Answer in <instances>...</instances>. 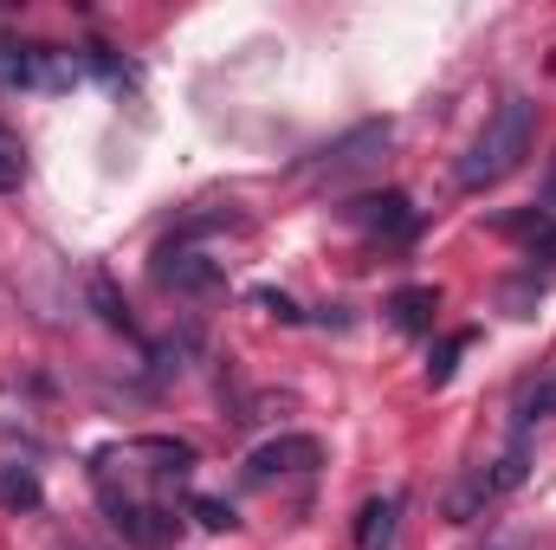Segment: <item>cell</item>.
<instances>
[{
  "instance_id": "obj_1",
  "label": "cell",
  "mask_w": 556,
  "mask_h": 550,
  "mask_svg": "<svg viewBox=\"0 0 556 550\" xmlns=\"http://www.w3.org/2000/svg\"><path fill=\"white\" fill-rule=\"evenodd\" d=\"M531 137H538V104L531 98H505L492 117H485V130L472 137V149L459 155V188H498L525 155H531Z\"/></svg>"
},
{
  "instance_id": "obj_2",
  "label": "cell",
  "mask_w": 556,
  "mask_h": 550,
  "mask_svg": "<svg viewBox=\"0 0 556 550\" xmlns=\"http://www.w3.org/2000/svg\"><path fill=\"white\" fill-rule=\"evenodd\" d=\"M91 59L78 52H59V46H26V39H0V85H20V91H59V85H78Z\"/></svg>"
},
{
  "instance_id": "obj_3",
  "label": "cell",
  "mask_w": 556,
  "mask_h": 550,
  "mask_svg": "<svg viewBox=\"0 0 556 550\" xmlns=\"http://www.w3.org/2000/svg\"><path fill=\"white\" fill-rule=\"evenodd\" d=\"M389 142H395V124H389V117H382V124H356L350 137H337L330 149H317V162H304L298 175H304V182H343V175L369 168Z\"/></svg>"
},
{
  "instance_id": "obj_4",
  "label": "cell",
  "mask_w": 556,
  "mask_h": 550,
  "mask_svg": "<svg viewBox=\"0 0 556 550\" xmlns=\"http://www.w3.org/2000/svg\"><path fill=\"white\" fill-rule=\"evenodd\" d=\"M104 505H111V525H117V538L137 550H168L181 538V518L168 512V505H155V499H117V492H104Z\"/></svg>"
},
{
  "instance_id": "obj_5",
  "label": "cell",
  "mask_w": 556,
  "mask_h": 550,
  "mask_svg": "<svg viewBox=\"0 0 556 550\" xmlns=\"http://www.w3.org/2000/svg\"><path fill=\"white\" fill-rule=\"evenodd\" d=\"M343 221H350V227H363V234H382V240H415V227H420L415 201H408L402 188H382V195L350 201V208H343Z\"/></svg>"
},
{
  "instance_id": "obj_6",
  "label": "cell",
  "mask_w": 556,
  "mask_h": 550,
  "mask_svg": "<svg viewBox=\"0 0 556 550\" xmlns=\"http://www.w3.org/2000/svg\"><path fill=\"white\" fill-rule=\"evenodd\" d=\"M324 460V447L311 440V434H278V440H266L253 460H247V479L253 486H273V479H291V473H311Z\"/></svg>"
},
{
  "instance_id": "obj_7",
  "label": "cell",
  "mask_w": 556,
  "mask_h": 550,
  "mask_svg": "<svg viewBox=\"0 0 556 550\" xmlns=\"http://www.w3.org/2000/svg\"><path fill=\"white\" fill-rule=\"evenodd\" d=\"M155 285L194 298V291H214V285H220V266H214L201 247H175V240H168V247L155 253Z\"/></svg>"
},
{
  "instance_id": "obj_8",
  "label": "cell",
  "mask_w": 556,
  "mask_h": 550,
  "mask_svg": "<svg viewBox=\"0 0 556 550\" xmlns=\"http://www.w3.org/2000/svg\"><path fill=\"white\" fill-rule=\"evenodd\" d=\"M525 479H531V427H518V434H511V447L492 460V473H485V492H492V499H505V492H518Z\"/></svg>"
},
{
  "instance_id": "obj_9",
  "label": "cell",
  "mask_w": 556,
  "mask_h": 550,
  "mask_svg": "<svg viewBox=\"0 0 556 550\" xmlns=\"http://www.w3.org/2000/svg\"><path fill=\"white\" fill-rule=\"evenodd\" d=\"M395 518H402V499H369L356 512V550H395Z\"/></svg>"
},
{
  "instance_id": "obj_10",
  "label": "cell",
  "mask_w": 556,
  "mask_h": 550,
  "mask_svg": "<svg viewBox=\"0 0 556 550\" xmlns=\"http://www.w3.org/2000/svg\"><path fill=\"white\" fill-rule=\"evenodd\" d=\"M46 505V486H39V473L33 466H13V460H0V512H39Z\"/></svg>"
},
{
  "instance_id": "obj_11",
  "label": "cell",
  "mask_w": 556,
  "mask_h": 550,
  "mask_svg": "<svg viewBox=\"0 0 556 550\" xmlns=\"http://www.w3.org/2000/svg\"><path fill=\"white\" fill-rule=\"evenodd\" d=\"M433 311H440V291H433V285H408V291L389 298V317H395L408 337H420V330L433 324Z\"/></svg>"
},
{
  "instance_id": "obj_12",
  "label": "cell",
  "mask_w": 556,
  "mask_h": 550,
  "mask_svg": "<svg viewBox=\"0 0 556 550\" xmlns=\"http://www.w3.org/2000/svg\"><path fill=\"white\" fill-rule=\"evenodd\" d=\"M91 304L104 311V324H111V330H124V337H137V317H130V304L117 298V285H111L104 273H91Z\"/></svg>"
},
{
  "instance_id": "obj_13",
  "label": "cell",
  "mask_w": 556,
  "mask_h": 550,
  "mask_svg": "<svg viewBox=\"0 0 556 550\" xmlns=\"http://www.w3.org/2000/svg\"><path fill=\"white\" fill-rule=\"evenodd\" d=\"M466 350H472V330H453V337L440 343V357L427 363V383H433V389H440V383H453V370H459V357H466Z\"/></svg>"
},
{
  "instance_id": "obj_14",
  "label": "cell",
  "mask_w": 556,
  "mask_h": 550,
  "mask_svg": "<svg viewBox=\"0 0 556 550\" xmlns=\"http://www.w3.org/2000/svg\"><path fill=\"white\" fill-rule=\"evenodd\" d=\"M20 182H26V142L13 137V130H0V195L20 188Z\"/></svg>"
},
{
  "instance_id": "obj_15",
  "label": "cell",
  "mask_w": 556,
  "mask_h": 550,
  "mask_svg": "<svg viewBox=\"0 0 556 550\" xmlns=\"http://www.w3.org/2000/svg\"><path fill=\"white\" fill-rule=\"evenodd\" d=\"M525 421H556V376H544V383L525 396Z\"/></svg>"
},
{
  "instance_id": "obj_16",
  "label": "cell",
  "mask_w": 556,
  "mask_h": 550,
  "mask_svg": "<svg viewBox=\"0 0 556 550\" xmlns=\"http://www.w3.org/2000/svg\"><path fill=\"white\" fill-rule=\"evenodd\" d=\"M188 512H194L207 532H233V525H240V518H233V505H220V499H194Z\"/></svg>"
},
{
  "instance_id": "obj_17",
  "label": "cell",
  "mask_w": 556,
  "mask_h": 550,
  "mask_svg": "<svg viewBox=\"0 0 556 550\" xmlns=\"http://www.w3.org/2000/svg\"><path fill=\"white\" fill-rule=\"evenodd\" d=\"M260 304H266L273 317H285V324H298V317H304V311H298V304H291L285 291H260Z\"/></svg>"
},
{
  "instance_id": "obj_18",
  "label": "cell",
  "mask_w": 556,
  "mask_h": 550,
  "mask_svg": "<svg viewBox=\"0 0 556 550\" xmlns=\"http://www.w3.org/2000/svg\"><path fill=\"white\" fill-rule=\"evenodd\" d=\"M492 550H518V545H492Z\"/></svg>"
}]
</instances>
